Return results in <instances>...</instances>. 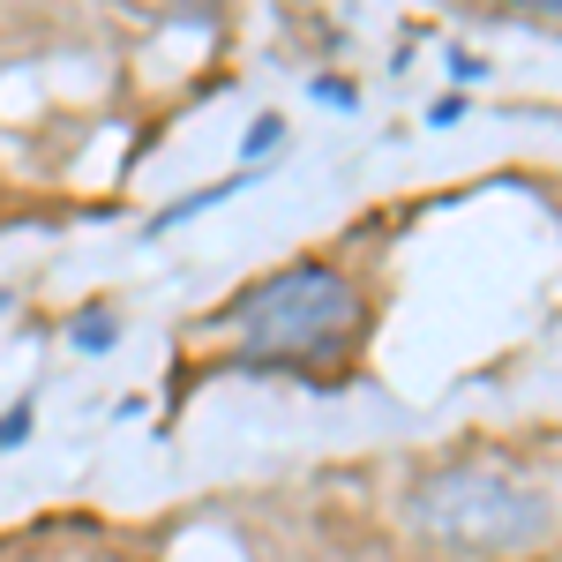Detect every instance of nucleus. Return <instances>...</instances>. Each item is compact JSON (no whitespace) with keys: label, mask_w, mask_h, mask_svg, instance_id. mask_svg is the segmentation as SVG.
<instances>
[{"label":"nucleus","mask_w":562,"mask_h":562,"mask_svg":"<svg viewBox=\"0 0 562 562\" xmlns=\"http://www.w3.org/2000/svg\"><path fill=\"white\" fill-rule=\"evenodd\" d=\"M225 323L240 330V360L248 368H307V375H323V368H338L360 346L368 307H360L346 270L293 262V270L248 285L240 301L225 307Z\"/></svg>","instance_id":"f257e3e1"},{"label":"nucleus","mask_w":562,"mask_h":562,"mask_svg":"<svg viewBox=\"0 0 562 562\" xmlns=\"http://www.w3.org/2000/svg\"><path fill=\"white\" fill-rule=\"evenodd\" d=\"M420 525L435 540H450V548L503 555V548H532L548 532V503L495 473H442L420 487Z\"/></svg>","instance_id":"f03ea898"},{"label":"nucleus","mask_w":562,"mask_h":562,"mask_svg":"<svg viewBox=\"0 0 562 562\" xmlns=\"http://www.w3.org/2000/svg\"><path fill=\"white\" fill-rule=\"evenodd\" d=\"M23 435H31V405H15V413H8V420H0V450H15V442H23Z\"/></svg>","instance_id":"7ed1b4c3"},{"label":"nucleus","mask_w":562,"mask_h":562,"mask_svg":"<svg viewBox=\"0 0 562 562\" xmlns=\"http://www.w3.org/2000/svg\"><path fill=\"white\" fill-rule=\"evenodd\" d=\"M503 8H525V15H562V0H503Z\"/></svg>","instance_id":"20e7f679"}]
</instances>
